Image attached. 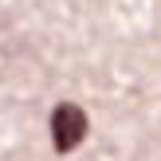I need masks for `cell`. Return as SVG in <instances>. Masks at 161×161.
I'll return each mask as SVG.
<instances>
[{
  "label": "cell",
  "instance_id": "6da1fadb",
  "mask_svg": "<svg viewBox=\"0 0 161 161\" xmlns=\"http://www.w3.org/2000/svg\"><path fill=\"white\" fill-rule=\"evenodd\" d=\"M83 138H86V114H83V106L59 102V106L51 110V142H55V149H59V153H71Z\"/></svg>",
  "mask_w": 161,
  "mask_h": 161
}]
</instances>
